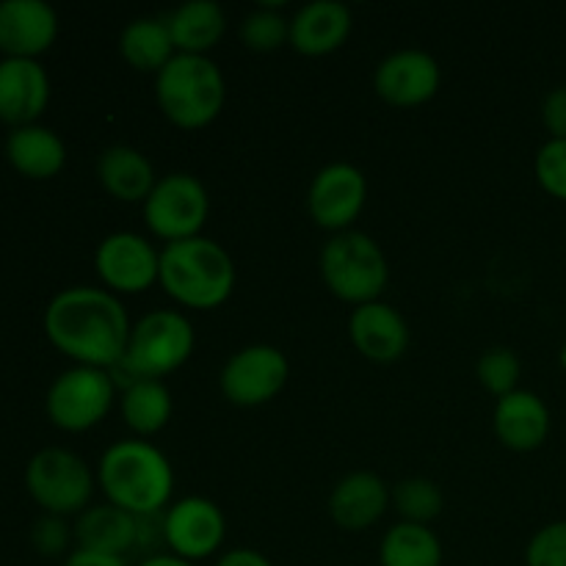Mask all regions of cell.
<instances>
[{
    "mask_svg": "<svg viewBox=\"0 0 566 566\" xmlns=\"http://www.w3.org/2000/svg\"><path fill=\"white\" fill-rule=\"evenodd\" d=\"M44 335L75 365L114 370L130 343L125 304L105 287H64L44 307Z\"/></svg>",
    "mask_w": 566,
    "mask_h": 566,
    "instance_id": "cell-1",
    "label": "cell"
},
{
    "mask_svg": "<svg viewBox=\"0 0 566 566\" xmlns=\"http://www.w3.org/2000/svg\"><path fill=\"white\" fill-rule=\"evenodd\" d=\"M97 484L111 506L144 520L171 506L175 468L147 440H119L105 448L97 464Z\"/></svg>",
    "mask_w": 566,
    "mask_h": 566,
    "instance_id": "cell-2",
    "label": "cell"
},
{
    "mask_svg": "<svg viewBox=\"0 0 566 566\" xmlns=\"http://www.w3.org/2000/svg\"><path fill=\"white\" fill-rule=\"evenodd\" d=\"M158 285L188 310H216L235 291V263L213 238H188L160 249Z\"/></svg>",
    "mask_w": 566,
    "mask_h": 566,
    "instance_id": "cell-3",
    "label": "cell"
},
{
    "mask_svg": "<svg viewBox=\"0 0 566 566\" xmlns=\"http://www.w3.org/2000/svg\"><path fill=\"white\" fill-rule=\"evenodd\" d=\"M155 99L175 127L202 130L224 111V72L210 55L177 53L155 75Z\"/></svg>",
    "mask_w": 566,
    "mask_h": 566,
    "instance_id": "cell-4",
    "label": "cell"
},
{
    "mask_svg": "<svg viewBox=\"0 0 566 566\" xmlns=\"http://www.w3.org/2000/svg\"><path fill=\"white\" fill-rule=\"evenodd\" d=\"M318 269L332 296L352 307L379 302L390 282V265H387L385 252L374 238L359 230L332 235L321 249Z\"/></svg>",
    "mask_w": 566,
    "mask_h": 566,
    "instance_id": "cell-5",
    "label": "cell"
},
{
    "mask_svg": "<svg viewBox=\"0 0 566 566\" xmlns=\"http://www.w3.org/2000/svg\"><path fill=\"white\" fill-rule=\"evenodd\" d=\"M197 346L193 324L177 310H153L133 324L130 343L114 370H125L130 381L158 379L175 374L191 359Z\"/></svg>",
    "mask_w": 566,
    "mask_h": 566,
    "instance_id": "cell-6",
    "label": "cell"
},
{
    "mask_svg": "<svg viewBox=\"0 0 566 566\" xmlns=\"http://www.w3.org/2000/svg\"><path fill=\"white\" fill-rule=\"evenodd\" d=\"M116 401V379L105 368L75 365L64 370L50 385L44 398V412L55 429L81 434L108 418Z\"/></svg>",
    "mask_w": 566,
    "mask_h": 566,
    "instance_id": "cell-7",
    "label": "cell"
},
{
    "mask_svg": "<svg viewBox=\"0 0 566 566\" xmlns=\"http://www.w3.org/2000/svg\"><path fill=\"white\" fill-rule=\"evenodd\" d=\"M94 481L86 462L66 448H42L25 468V486L44 514L70 517L86 512L94 495Z\"/></svg>",
    "mask_w": 566,
    "mask_h": 566,
    "instance_id": "cell-8",
    "label": "cell"
},
{
    "mask_svg": "<svg viewBox=\"0 0 566 566\" xmlns=\"http://www.w3.org/2000/svg\"><path fill=\"white\" fill-rule=\"evenodd\" d=\"M144 224L166 243L202 235L210 213V197L202 180L188 171H171L158 177L155 188L142 205Z\"/></svg>",
    "mask_w": 566,
    "mask_h": 566,
    "instance_id": "cell-9",
    "label": "cell"
},
{
    "mask_svg": "<svg viewBox=\"0 0 566 566\" xmlns=\"http://www.w3.org/2000/svg\"><path fill=\"white\" fill-rule=\"evenodd\" d=\"M291 363L269 343H252L232 354L219 374V390L232 407L254 409L274 401L287 385Z\"/></svg>",
    "mask_w": 566,
    "mask_h": 566,
    "instance_id": "cell-10",
    "label": "cell"
},
{
    "mask_svg": "<svg viewBox=\"0 0 566 566\" xmlns=\"http://www.w3.org/2000/svg\"><path fill=\"white\" fill-rule=\"evenodd\" d=\"M160 536H164L171 556L191 564L205 562V558L216 556L224 545V512L219 509V503L208 501V497H180L164 512Z\"/></svg>",
    "mask_w": 566,
    "mask_h": 566,
    "instance_id": "cell-11",
    "label": "cell"
},
{
    "mask_svg": "<svg viewBox=\"0 0 566 566\" xmlns=\"http://www.w3.org/2000/svg\"><path fill=\"white\" fill-rule=\"evenodd\" d=\"M368 199V180L363 169L354 164L337 160L326 164L324 169L315 171V177L307 186V213L321 230L346 232L352 230L354 221L359 219Z\"/></svg>",
    "mask_w": 566,
    "mask_h": 566,
    "instance_id": "cell-12",
    "label": "cell"
},
{
    "mask_svg": "<svg viewBox=\"0 0 566 566\" xmlns=\"http://www.w3.org/2000/svg\"><path fill=\"white\" fill-rule=\"evenodd\" d=\"M94 269L105 291L138 296L160 276V252L138 232H111L94 252Z\"/></svg>",
    "mask_w": 566,
    "mask_h": 566,
    "instance_id": "cell-13",
    "label": "cell"
},
{
    "mask_svg": "<svg viewBox=\"0 0 566 566\" xmlns=\"http://www.w3.org/2000/svg\"><path fill=\"white\" fill-rule=\"evenodd\" d=\"M442 86V66L431 53L403 48L379 61L374 70V88L392 108H418L437 97Z\"/></svg>",
    "mask_w": 566,
    "mask_h": 566,
    "instance_id": "cell-14",
    "label": "cell"
},
{
    "mask_svg": "<svg viewBox=\"0 0 566 566\" xmlns=\"http://www.w3.org/2000/svg\"><path fill=\"white\" fill-rule=\"evenodd\" d=\"M59 36V14L48 0H0L3 59H36Z\"/></svg>",
    "mask_w": 566,
    "mask_h": 566,
    "instance_id": "cell-15",
    "label": "cell"
},
{
    "mask_svg": "<svg viewBox=\"0 0 566 566\" xmlns=\"http://www.w3.org/2000/svg\"><path fill=\"white\" fill-rule=\"evenodd\" d=\"M348 337H352V346L365 359L376 365H390L407 354L409 324L401 310L379 298V302L352 310V315H348Z\"/></svg>",
    "mask_w": 566,
    "mask_h": 566,
    "instance_id": "cell-16",
    "label": "cell"
},
{
    "mask_svg": "<svg viewBox=\"0 0 566 566\" xmlns=\"http://www.w3.org/2000/svg\"><path fill=\"white\" fill-rule=\"evenodd\" d=\"M392 503L390 486L385 479L368 470H357L348 473L332 486L329 492V517L337 528L352 531V534H363V531L374 528Z\"/></svg>",
    "mask_w": 566,
    "mask_h": 566,
    "instance_id": "cell-17",
    "label": "cell"
},
{
    "mask_svg": "<svg viewBox=\"0 0 566 566\" xmlns=\"http://www.w3.org/2000/svg\"><path fill=\"white\" fill-rule=\"evenodd\" d=\"M551 407L534 390H514L497 398L492 429L497 442L514 453L539 451L551 437Z\"/></svg>",
    "mask_w": 566,
    "mask_h": 566,
    "instance_id": "cell-18",
    "label": "cell"
},
{
    "mask_svg": "<svg viewBox=\"0 0 566 566\" xmlns=\"http://www.w3.org/2000/svg\"><path fill=\"white\" fill-rule=\"evenodd\" d=\"M50 103V77L36 59H0V119L33 125Z\"/></svg>",
    "mask_w": 566,
    "mask_h": 566,
    "instance_id": "cell-19",
    "label": "cell"
},
{
    "mask_svg": "<svg viewBox=\"0 0 566 566\" xmlns=\"http://www.w3.org/2000/svg\"><path fill=\"white\" fill-rule=\"evenodd\" d=\"M354 14L340 0H313L291 17V48L296 53L321 59L346 44L352 36Z\"/></svg>",
    "mask_w": 566,
    "mask_h": 566,
    "instance_id": "cell-20",
    "label": "cell"
},
{
    "mask_svg": "<svg viewBox=\"0 0 566 566\" xmlns=\"http://www.w3.org/2000/svg\"><path fill=\"white\" fill-rule=\"evenodd\" d=\"M97 180L119 202H142L149 197L158 177L155 166L142 149L130 144H114L103 149L97 160Z\"/></svg>",
    "mask_w": 566,
    "mask_h": 566,
    "instance_id": "cell-21",
    "label": "cell"
},
{
    "mask_svg": "<svg viewBox=\"0 0 566 566\" xmlns=\"http://www.w3.org/2000/svg\"><path fill=\"white\" fill-rule=\"evenodd\" d=\"M138 528H142V520L111 506V503H103V506H92L77 514L72 536L83 551L125 556L138 545V536H142Z\"/></svg>",
    "mask_w": 566,
    "mask_h": 566,
    "instance_id": "cell-22",
    "label": "cell"
},
{
    "mask_svg": "<svg viewBox=\"0 0 566 566\" xmlns=\"http://www.w3.org/2000/svg\"><path fill=\"white\" fill-rule=\"evenodd\" d=\"M6 158L20 175L31 177V180H50L64 169L66 147L59 133L33 122V125L14 127L9 133Z\"/></svg>",
    "mask_w": 566,
    "mask_h": 566,
    "instance_id": "cell-23",
    "label": "cell"
},
{
    "mask_svg": "<svg viewBox=\"0 0 566 566\" xmlns=\"http://www.w3.org/2000/svg\"><path fill=\"white\" fill-rule=\"evenodd\" d=\"M166 25L177 53L208 55L224 36L227 14L216 0H188L166 17Z\"/></svg>",
    "mask_w": 566,
    "mask_h": 566,
    "instance_id": "cell-24",
    "label": "cell"
},
{
    "mask_svg": "<svg viewBox=\"0 0 566 566\" xmlns=\"http://www.w3.org/2000/svg\"><path fill=\"white\" fill-rule=\"evenodd\" d=\"M119 412L127 429L138 437L160 434L169 426L171 412H175V398L169 387L158 379H136L127 381L125 390L119 392Z\"/></svg>",
    "mask_w": 566,
    "mask_h": 566,
    "instance_id": "cell-25",
    "label": "cell"
},
{
    "mask_svg": "<svg viewBox=\"0 0 566 566\" xmlns=\"http://www.w3.org/2000/svg\"><path fill=\"white\" fill-rule=\"evenodd\" d=\"M119 53L133 70L158 75L177 55L166 20L160 17H136L119 33Z\"/></svg>",
    "mask_w": 566,
    "mask_h": 566,
    "instance_id": "cell-26",
    "label": "cell"
},
{
    "mask_svg": "<svg viewBox=\"0 0 566 566\" xmlns=\"http://www.w3.org/2000/svg\"><path fill=\"white\" fill-rule=\"evenodd\" d=\"M381 566H442V542L429 525L396 523L379 545Z\"/></svg>",
    "mask_w": 566,
    "mask_h": 566,
    "instance_id": "cell-27",
    "label": "cell"
},
{
    "mask_svg": "<svg viewBox=\"0 0 566 566\" xmlns=\"http://www.w3.org/2000/svg\"><path fill=\"white\" fill-rule=\"evenodd\" d=\"M392 503L401 514V523L429 525L442 514L446 497H442L437 481L426 479V475H412V479L398 481V486L392 490Z\"/></svg>",
    "mask_w": 566,
    "mask_h": 566,
    "instance_id": "cell-28",
    "label": "cell"
},
{
    "mask_svg": "<svg viewBox=\"0 0 566 566\" xmlns=\"http://www.w3.org/2000/svg\"><path fill=\"white\" fill-rule=\"evenodd\" d=\"M241 42L252 53H274L282 44H291V20L276 6H263L249 11L241 22Z\"/></svg>",
    "mask_w": 566,
    "mask_h": 566,
    "instance_id": "cell-29",
    "label": "cell"
},
{
    "mask_svg": "<svg viewBox=\"0 0 566 566\" xmlns=\"http://www.w3.org/2000/svg\"><path fill=\"white\" fill-rule=\"evenodd\" d=\"M475 376H479L481 387L492 392L495 398L509 396V392L520 390V376H523V363H520L517 352L506 346H495L484 352L475 363Z\"/></svg>",
    "mask_w": 566,
    "mask_h": 566,
    "instance_id": "cell-30",
    "label": "cell"
},
{
    "mask_svg": "<svg viewBox=\"0 0 566 566\" xmlns=\"http://www.w3.org/2000/svg\"><path fill=\"white\" fill-rule=\"evenodd\" d=\"M534 175L542 191L566 202V138H547L534 158Z\"/></svg>",
    "mask_w": 566,
    "mask_h": 566,
    "instance_id": "cell-31",
    "label": "cell"
},
{
    "mask_svg": "<svg viewBox=\"0 0 566 566\" xmlns=\"http://www.w3.org/2000/svg\"><path fill=\"white\" fill-rule=\"evenodd\" d=\"M525 566H566V520L536 531L525 547Z\"/></svg>",
    "mask_w": 566,
    "mask_h": 566,
    "instance_id": "cell-32",
    "label": "cell"
},
{
    "mask_svg": "<svg viewBox=\"0 0 566 566\" xmlns=\"http://www.w3.org/2000/svg\"><path fill=\"white\" fill-rule=\"evenodd\" d=\"M70 525L64 523V517H55V514H42V517L33 523L31 528V545L36 547L39 556H61L70 545Z\"/></svg>",
    "mask_w": 566,
    "mask_h": 566,
    "instance_id": "cell-33",
    "label": "cell"
},
{
    "mask_svg": "<svg viewBox=\"0 0 566 566\" xmlns=\"http://www.w3.org/2000/svg\"><path fill=\"white\" fill-rule=\"evenodd\" d=\"M542 125L551 138H566V86H556L542 99Z\"/></svg>",
    "mask_w": 566,
    "mask_h": 566,
    "instance_id": "cell-34",
    "label": "cell"
},
{
    "mask_svg": "<svg viewBox=\"0 0 566 566\" xmlns=\"http://www.w3.org/2000/svg\"><path fill=\"white\" fill-rule=\"evenodd\" d=\"M64 566H127V562L125 556H111V553H94L75 547V551L64 558Z\"/></svg>",
    "mask_w": 566,
    "mask_h": 566,
    "instance_id": "cell-35",
    "label": "cell"
},
{
    "mask_svg": "<svg viewBox=\"0 0 566 566\" xmlns=\"http://www.w3.org/2000/svg\"><path fill=\"white\" fill-rule=\"evenodd\" d=\"M216 566H274L269 562V556H263L260 551L252 547H235V551L221 553Z\"/></svg>",
    "mask_w": 566,
    "mask_h": 566,
    "instance_id": "cell-36",
    "label": "cell"
},
{
    "mask_svg": "<svg viewBox=\"0 0 566 566\" xmlns=\"http://www.w3.org/2000/svg\"><path fill=\"white\" fill-rule=\"evenodd\" d=\"M136 566H193L191 562H182V558L171 556V553H155V556L144 558L142 564Z\"/></svg>",
    "mask_w": 566,
    "mask_h": 566,
    "instance_id": "cell-37",
    "label": "cell"
},
{
    "mask_svg": "<svg viewBox=\"0 0 566 566\" xmlns=\"http://www.w3.org/2000/svg\"><path fill=\"white\" fill-rule=\"evenodd\" d=\"M558 363H562V368L566 370V343L562 346V352H558Z\"/></svg>",
    "mask_w": 566,
    "mask_h": 566,
    "instance_id": "cell-38",
    "label": "cell"
}]
</instances>
